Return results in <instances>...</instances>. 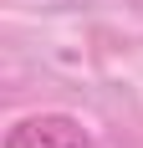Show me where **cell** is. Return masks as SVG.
Masks as SVG:
<instances>
[{"label": "cell", "instance_id": "obj_1", "mask_svg": "<svg viewBox=\"0 0 143 148\" xmlns=\"http://www.w3.org/2000/svg\"><path fill=\"white\" fill-rule=\"evenodd\" d=\"M5 148H92L87 128L67 112H41V118H21L5 133Z\"/></svg>", "mask_w": 143, "mask_h": 148}]
</instances>
